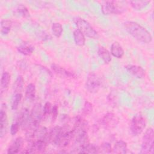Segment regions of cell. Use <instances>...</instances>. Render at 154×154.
<instances>
[{
  "label": "cell",
  "instance_id": "6da1fadb",
  "mask_svg": "<svg viewBox=\"0 0 154 154\" xmlns=\"http://www.w3.org/2000/svg\"><path fill=\"white\" fill-rule=\"evenodd\" d=\"M123 25L126 31L138 42L143 43H150L152 42V36L150 33L137 22L127 21Z\"/></svg>",
  "mask_w": 154,
  "mask_h": 154
},
{
  "label": "cell",
  "instance_id": "7a4b0ae2",
  "mask_svg": "<svg viewBox=\"0 0 154 154\" xmlns=\"http://www.w3.org/2000/svg\"><path fill=\"white\" fill-rule=\"evenodd\" d=\"M128 2L125 1H107L101 5L102 13L105 15L121 14L127 8Z\"/></svg>",
  "mask_w": 154,
  "mask_h": 154
},
{
  "label": "cell",
  "instance_id": "3957f363",
  "mask_svg": "<svg viewBox=\"0 0 154 154\" xmlns=\"http://www.w3.org/2000/svg\"><path fill=\"white\" fill-rule=\"evenodd\" d=\"M154 131L152 128H148L144 132L140 153L142 154H153L154 152Z\"/></svg>",
  "mask_w": 154,
  "mask_h": 154
},
{
  "label": "cell",
  "instance_id": "277c9868",
  "mask_svg": "<svg viewBox=\"0 0 154 154\" xmlns=\"http://www.w3.org/2000/svg\"><path fill=\"white\" fill-rule=\"evenodd\" d=\"M75 24L78 29H79L85 36L93 39L97 38V32L85 20L81 18H77L75 20Z\"/></svg>",
  "mask_w": 154,
  "mask_h": 154
},
{
  "label": "cell",
  "instance_id": "5b68a950",
  "mask_svg": "<svg viewBox=\"0 0 154 154\" xmlns=\"http://www.w3.org/2000/svg\"><path fill=\"white\" fill-rule=\"evenodd\" d=\"M146 126V120L141 114H137L132 118L131 123V131L134 135L141 134Z\"/></svg>",
  "mask_w": 154,
  "mask_h": 154
},
{
  "label": "cell",
  "instance_id": "8992f818",
  "mask_svg": "<svg viewBox=\"0 0 154 154\" xmlns=\"http://www.w3.org/2000/svg\"><path fill=\"white\" fill-rule=\"evenodd\" d=\"M101 86V80L97 74L90 72L87 76L85 83L86 89L90 93H96Z\"/></svg>",
  "mask_w": 154,
  "mask_h": 154
},
{
  "label": "cell",
  "instance_id": "52a82bcc",
  "mask_svg": "<svg viewBox=\"0 0 154 154\" xmlns=\"http://www.w3.org/2000/svg\"><path fill=\"white\" fill-rule=\"evenodd\" d=\"M119 122V118L112 112H108L99 120V124L105 129H111L117 126Z\"/></svg>",
  "mask_w": 154,
  "mask_h": 154
},
{
  "label": "cell",
  "instance_id": "ba28073f",
  "mask_svg": "<svg viewBox=\"0 0 154 154\" xmlns=\"http://www.w3.org/2000/svg\"><path fill=\"white\" fill-rule=\"evenodd\" d=\"M73 140L72 131L67 129V128H63L62 132L55 143L59 147L64 148L68 146Z\"/></svg>",
  "mask_w": 154,
  "mask_h": 154
},
{
  "label": "cell",
  "instance_id": "9c48e42d",
  "mask_svg": "<svg viewBox=\"0 0 154 154\" xmlns=\"http://www.w3.org/2000/svg\"><path fill=\"white\" fill-rule=\"evenodd\" d=\"M6 109V105L5 103H2L0 111V137L1 138H3L6 135L8 129V118Z\"/></svg>",
  "mask_w": 154,
  "mask_h": 154
},
{
  "label": "cell",
  "instance_id": "30bf717a",
  "mask_svg": "<svg viewBox=\"0 0 154 154\" xmlns=\"http://www.w3.org/2000/svg\"><path fill=\"white\" fill-rule=\"evenodd\" d=\"M125 69L131 75L139 79L143 78L146 75L145 70L139 66L129 64L125 66Z\"/></svg>",
  "mask_w": 154,
  "mask_h": 154
},
{
  "label": "cell",
  "instance_id": "8fae6325",
  "mask_svg": "<svg viewBox=\"0 0 154 154\" xmlns=\"http://www.w3.org/2000/svg\"><path fill=\"white\" fill-rule=\"evenodd\" d=\"M63 130V127L57 126L51 129L50 131L48 132L46 135V140L48 143L55 144L60 137Z\"/></svg>",
  "mask_w": 154,
  "mask_h": 154
},
{
  "label": "cell",
  "instance_id": "7c38bea8",
  "mask_svg": "<svg viewBox=\"0 0 154 154\" xmlns=\"http://www.w3.org/2000/svg\"><path fill=\"white\" fill-rule=\"evenodd\" d=\"M23 145V139L21 137H17L11 144L7 150V153L15 154L20 152Z\"/></svg>",
  "mask_w": 154,
  "mask_h": 154
},
{
  "label": "cell",
  "instance_id": "4fadbf2b",
  "mask_svg": "<svg viewBox=\"0 0 154 154\" xmlns=\"http://www.w3.org/2000/svg\"><path fill=\"white\" fill-rule=\"evenodd\" d=\"M11 80V76L8 72H4L1 75L0 82V93L1 96L5 93L8 88Z\"/></svg>",
  "mask_w": 154,
  "mask_h": 154
},
{
  "label": "cell",
  "instance_id": "5bb4252c",
  "mask_svg": "<svg viewBox=\"0 0 154 154\" xmlns=\"http://www.w3.org/2000/svg\"><path fill=\"white\" fill-rule=\"evenodd\" d=\"M51 69L57 75L66 78H73L75 75L73 73L66 70L64 67L57 65L56 64H52L51 65Z\"/></svg>",
  "mask_w": 154,
  "mask_h": 154
},
{
  "label": "cell",
  "instance_id": "9a60e30c",
  "mask_svg": "<svg viewBox=\"0 0 154 154\" xmlns=\"http://www.w3.org/2000/svg\"><path fill=\"white\" fill-rule=\"evenodd\" d=\"M124 50L121 45L117 42H114L111 46V54L117 58H121L124 55Z\"/></svg>",
  "mask_w": 154,
  "mask_h": 154
},
{
  "label": "cell",
  "instance_id": "2e32d148",
  "mask_svg": "<svg viewBox=\"0 0 154 154\" xmlns=\"http://www.w3.org/2000/svg\"><path fill=\"white\" fill-rule=\"evenodd\" d=\"M112 150L114 153L125 154L128 152L127 143L123 140H119L115 143L114 147Z\"/></svg>",
  "mask_w": 154,
  "mask_h": 154
},
{
  "label": "cell",
  "instance_id": "e0dca14e",
  "mask_svg": "<svg viewBox=\"0 0 154 154\" xmlns=\"http://www.w3.org/2000/svg\"><path fill=\"white\" fill-rule=\"evenodd\" d=\"M97 54L99 57L105 64H108L111 61V56L110 52L104 47H100L98 49Z\"/></svg>",
  "mask_w": 154,
  "mask_h": 154
},
{
  "label": "cell",
  "instance_id": "ac0fdd59",
  "mask_svg": "<svg viewBox=\"0 0 154 154\" xmlns=\"http://www.w3.org/2000/svg\"><path fill=\"white\" fill-rule=\"evenodd\" d=\"M73 38L75 44L79 46H83L85 43V35L79 30L76 29L73 31Z\"/></svg>",
  "mask_w": 154,
  "mask_h": 154
},
{
  "label": "cell",
  "instance_id": "d6986e66",
  "mask_svg": "<svg viewBox=\"0 0 154 154\" xmlns=\"http://www.w3.org/2000/svg\"><path fill=\"white\" fill-rule=\"evenodd\" d=\"M34 47L29 44L23 43L17 47V51L24 55H30L34 51Z\"/></svg>",
  "mask_w": 154,
  "mask_h": 154
},
{
  "label": "cell",
  "instance_id": "ffe728a7",
  "mask_svg": "<svg viewBox=\"0 0 154 154\" xmlns=\"http://www.w3.org/2000/svg\"><path fill=\"white\" fill-rule=\"evenodd\" d=\"M36 88L34 84H29L25 90V97L28 100H33L35 97Z\"/></svg>",
  "mask_w": 154,
  "mask_h": 154
},
{
  "label": "cell",
  "instance_id": "44dd1931",
  "mask_svg": "<svg viewBox=\"0 0 154 154\" xmlns=\"http://www.w3.org/2000/svg\"><path fill=\"white\" fill-rule=\"evenodd\" d=\"M12 22L10 20H2L1 22V32L2 35H7L11 28Z\"/></svg>",
  "mask_w": 154,
  "mask_h": 154
},
{
  "label": "cell",
  "instance_id": "7402d4cb",
  "mask_svg": "<svg viewBox=\"0 0 154 154\" xmlns=\"http://www.w3.org/2000/svg\"><path fill=\"white\" fill-rule=\"evenodd\" d=\"M132 7L136 10H141L150 2V1H131L129 2Z\"/></svg>",
  "mask_w": 154,
  "mask_h": 154
},
{
  "label": "cell",
  "instance_id": "603a6c76",
  "mask_svg": "<svg viewBox=\"0 0 154 154\" xmlns=\"http://www.w3.org/2000/svg\"><path fill=\"white\" fill-rule=\"evenodd\" d=\"M79 153H98V146L90 144V143L81 149L79 152Z\"/></svg>",
  "mask_w": 154,
  "mask_h": 154
},
{
  "label": "cell",
  "instance_id": "cb8c5ba5",
  "mask_svg": "<svg viewBox=\"0 0 154 154\" xmlns=\"http://www.w3.org/2000/svg\"><path fill=\"white\" fill-rule=\"evenodd\" d=\"M24 85V79L23 77L20 75L19 76L14 84V89L15 93H22V91Z\"/></svg>",
  "mask_w": 154,
  "mask_h": 154
},
{
  "label": "cell",
  "instance_id": "d4e9b609",
  "mask_svg": "<svg viewBox=\"0 0 154 154\" xmlns=\"http://www.w3.org/2000/svg\"><path fill=\"white\" fill-rule=\"evenodd\" d=\"M52 32L56 37H60L63 33V26L61 24L58 22H54L51 26Z\"/></svg>",
  "mask_w": 154,
  "mask_h": 154
},
{
  "label": "cell",
  "instance_id": "484cf974",
  "mask_svg": "<svg viewBox=\"0 0 154 154\" xmlns=\"http://www.w3.org/2000/svg\"><path fill=\"white\" fill-rule=\"evenodd\" d=\"M111 152V146L108 142H104L100 146H98V153H110Z\"/></svg>",
  "mask_w": 154,
  "mask_h": 154
},
{
  "label": "cell",
  "instance_id": "4316f807",
  "mask_svg": "<svg viewBox=\"0 0 154 154\" xmlns=\"http://www.w3.org/2000/svg\"><path fill=\"white\" fill-rule=\"evenodd\" d=\"M16 12L19 16L23 17H28L29 16V12L27 8L22 4L19 5L16 8Z\"/></svg>",
  "mask_w": 154,
  "mask_h": 154
},
{
  "label": "cell",
  "instance_id": "83f0119b",
  "mask_svg": "<svg viewBox=\"0 0 154 154\" xmlns=\"http://www.w3.org/2000/svg\"><path fill=\"white\" fill-rule=\"evenodd\" d=\"M22 97V93H15L13 96L11 102V109L13 110H16L17 109L19 105L20 102V100Z\"/></svg>",
  "mask_w": 154,
  "mask_h": 154
},
{
  "label": "cell",
  "instance_id": "f1b7e54d",
  "mask_svg": "<svg viewBox=\"0 0 154 154\" xmlns=\"http://www.w3.org/2000/svg\"><path fill=\"white\" fill-rule=\"evenodd\" d=\"M52 106L50 102H47L45 103L43 108V120L47 119L51 114Z\"/></svg>",
  "mask_w": 154,
  "mask_h": 154
},
{
  "label": "cell",
  "instance_id": "f546056e",
  "mask_svg": "<svg viewBox=\"0 0 154 154\" xmlns=\"http://www.w3.org/2000/svg\"><path fill=\"white\" fill-rule=\"evenodd\" d=\"M92 111H93L92 104L88 101H85L84 105V107L82 108V115L88 116L92 112Z\"/></svg>",
  "mask_w": 154,
  "mask_h": 154
},
{
  "label": "cell",
  "instance_id": "4dcf8cb0",
  "mask_svg": "<svg viewBox=\"0 0 154 154\" xmlns=\"http://www.w3.org/2000/svg\"><path fill=\"white\" fill-rule=\"evenodd\" d=\"M20 126V123L18 119L17 118L15 121L11 124L10 127V134L12 135H14L17 134L18 131L19 130V128Z\"/></svg>",
  "mask_w": 154,
  "mask_h": 154
},
{
  "label": "cell",
  "instance_id": "1f68e13d",
  "mask_svg": "<svg viewBox=\"0 0 154 154\" xmlns=\"http://www.w3.org/2000/svg\"><path fill=\"white\" fill-rule=\"evenodd\" d=\"M58 106L57 105H54L53 106H52V111H51V120H52V122L54 123L57 118V116H58Z\"/></svg>",
  "mask_w": 154,
  "mask_h": 154
}]
</instances>
